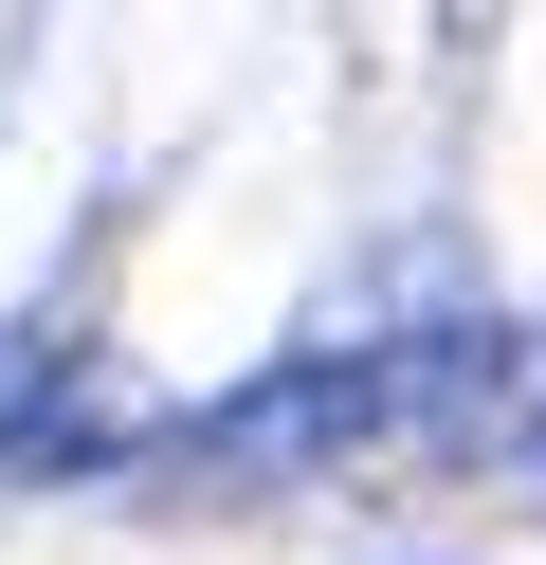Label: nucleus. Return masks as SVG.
Returning <instances> with one entry per match:
<instances>
[{"mask_svg": "<svg viewBox=\"0 0 546 565\" xmlns=\"http://www.w3.org/2000/svg\"><path fill=\"white\" fill-rule=\"evenodd\" d=\"M364 438H383V347H291V365H255L237 402L182 419V475L291 492V475H328V456H364Z\"/></svg>", "mask_w": 546, "mask_h": 565, "instance_id": "f257e3e1", "label": "nucleus"}]
</instances>
